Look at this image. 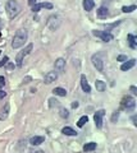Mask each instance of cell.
<instances>
[{
	"mask_svg": "<svg viewBox=\"0 0 137 153\" xmlns=\"http://www.w3.org/2000/svg\"><path fill=\"white\" fill-rule=\"evenodd\" d=\"M53 93H54L55 96H60V97H65V96H67V91H65L64 88H60V87L54 88V89H53Z\"/></svg>",
	"mask_w": 137,
	"mask_h": 153,
	"instance_id": "44dd1931",
	"label": "cell"
},
{
	"mask_svg": "<svg viewBox=\"0 0 137 153\" xmlns=\"http://www.w3.org/2000/svg\"><path fill=\"white\" fill-rule=\"evenodd\" d=\"M54 66H55V70H58V72L63 73L64 69H65V60H64L63 58L57 59V60H55V64H54Z\"/></svg>",
	"mask_w": 137,
	"mask_h": 153,
	"instance_id": "8fae6325",
	"label": "cell"
},
{
	"mask_svg": "<svg viewBox=\"0 0 137 153\" xmlns=\"http://www.w3.org/2000/svg\"><path fill=\"white\" fill-rule=\"evenodd\" d=\"M118 116H119V112H118V111H115V112H114V115H113V117H111V121H115V120L118 119Z\"/></svg>",
	"mask_w": 137,
	"mask_h": 153,
	"instance_id": "f1b7e54d",
	"label": "cell"
},
{
	"mask_svg": "<svg viewBox=\"0 0 137 153\" xmlns=\"http://www.w3.org/2000/svg\"><path fill=\"white\" fill-rule=\"evenodd\" d=\"M5 96H7V93L3 91V89H0V100H3V98H4Z\"/></svg>",
	"mask_w": 137,
	"mask_h": 153,
	"instance_id": "4dcf8cb0",
	"label": "cell"
},
{
	"mask_svg": "<svg viewBox=\"0 0 137 153\" xmlns=\"http://www.w3.org/2000/svg\"><path fill=\"white\" fill-rule=\"evenodd\" d=\"M13 68H14V64H9L8 65V69H13Z\"/></svg>",
	"mask_w": 137,
	"mask_h": 153,
	"instance_id": "8d00e7d4",
	"label": "cell"
},
{
	"mask_svg": "<svg viewBox=\"0 0 137 153\" xmlns=\"http://www.w3.org/2000/svg\"><path fill=\"white\" fill-rule=\"evenodd\" d=\"M9 111H10V105L7 103L4 106V108L1 110V112H0V120H5L8 117V115H9Z\"/></svg>",
	"mask_w": 137,
	"mask_h": 153,
	"instance_id": "5bb4252c",
	"label": "cell"
},
{
	"mask_svg": "<svg viewBox=\"0 0 137 153\" xmlns=\"http://www.w3.org/2000/svg\"><path fill=\"white\" fill-rule=\"evenodd\" d=\"M61 133H63L64 135H69V137H74V135H77L76 130H73V129H72V128H69V126L63 128V129H61Z\"/></svg>",
	"mask_w": 137,
	"mask_h": 153,
	"instance_id": "2e32d148",
	"label": "cell"
},
{
	"mask_svg": "<svg viewBox=\"0 0 137 153\" xmlns=\"http://www.w3.org/2000/svg\"><path fill=\"white\" fill-rule=\"evenodd\" d=\"M77 107H78V102H77V101H74V102L72 103V108H77Z\"/></svg>",
	"mask_w": 137,
	"mask_h": 153,
	"instance_id": "d6a6232c",
	"label": "cell"
},
{
	"mask_svg": "<svg viewBox=\"0 0 137 153\" xmlns=\"http://www.w3.org/2000/svg\"><path fill=\"white\" fill-rule=\"evenodd\" d=\"M117 60L118 61H127V56H124V55H119V56L117 58Z\"/></svg>",
	"mask_w": 137,
	"mask_h": 153,
	"instance_id": "83f0119b",
	"label": "cell"
},
{
	"mask_svg": "<svg viewBox=\"0 0 137 153\" xmlns=\"http://www.w3.org/2000/svg\"><path fill=\"white\" fill-rule=\"evenodd\" d=\"M60 24H61V19H60V17H58V15L49 17V19L46 22V26H47V28L50 31H57L60 27Z\"/></svg>",
	"mask_w": 137,
	"mask_h": 153,
	"instance_id": "3957f363",
	"label": "cell"
},
{
	"mask_svg": "<svg viewBox=\"0 0 137 153\" xmlns=\"http://www.w3.org/2000/svg\"><path fill=\"white\" fill-rule=\"evenodd\" d=\"M4 84H5V78L1 75V76H0V88H3V87H4Z\"/></svg>",
	"mask_w": 137,
	"mask_h": 153,
	"instance_id": "4316f807",
	"label": "cell"
},
{
	"mask_svg": "<svg viewBox=\"0 0 137 153\" xmlns=\"http://www.w3.org/2000/svg\"><path fill=\"white\" fill-rule=\"evenodd\" d=\"M49 102H50V106H54V103H55V105H58V101H57V100H54V98H50V100H49Z\"/></svg>",
	"mask_w": 137,
	"mask_h": 153,
	"instance_id": "f546056e",
	"label": "cell"
},
{
	"mask_svg": "<svg viewBox=\"0 0 137 153\" xmlns=\"http://www.w3.org/2000/svg\"><path fill=\"white\" fill-rule=\"evenodd\" d=\"M59 115H60L63 119H67V117L69 116V112H68L67 108H60V110H59Z\"/></svg>",
	"mask_w": 137,
	"mask_h": 153,
	"instance_id": "d4e9b609",
	"label": "cell"
},
{
	"mask_svg": "<svg viewBox=\"0 0 137 153\" xmlns=\"http://www.w3.org/2000/svg\"><path fill=\"white\" fill-rule=\"evenodd\" d=\"M44 142H45V138L44 137H32L30 139V143L32 145H40Z\"/></svg>",
	"mask_w": 137,
	"mask_h": 153,
	"instance_id": "9a60e30c",
	"label": "cell"
},
{
	"mask_svg": "<svg viewBox=\"0 0 137 153\" xmlns=\"http://www.w3.org/2000/svg\"><path fill=\"white\" fill-rule=\"evenodd\" d=\"M87 121H89V117H87L86 115H85V116H82V117L78 120V122H77L78 128H82V126H83V125H85V124H86Z\"/></svg>",
	"mask_w": 137,
	"mask_h": 153,
	"instance_id": "603a6c76",
	"label": "cell"
},
{
	"mask_svg": "<svg viewBox=\"0 0 137 153\" xmlns=\"http://www.w3.org/2000/svg\"><path fill=\"white\" fill-rule=\"evenodd\" d=\"M128 44L131 48H136L137 47V42H136V37L133 34H128Z\"/></svg>",
	"mask_w": 137,
	"mask_h": 153,
	"instance_id": "7402d4cb",
	"label": "cell"
},
{
	"mask_svg": "<svg viewBox=\"0 0 137 153\" xmlns=\"http://www.w3.org/2000/svg\"><path fill=\"white\" fill-rule=\"evenodd\" d=\"M94 6H95V1L94 0H83V8H85L86 12L92 10Z\"/></svg>",
	"mask_w": 137,
	"mask_h": 153,
	"instance_id": "e0dca14e",
	"label": "cell"
},
{
	"mask_svg": "<svg viewBox=\"0 0 137 153\" xmlns=\"http://www.w3.org/2000/svg\"><path fill=\"white\" fill-rule=\"evenodd\" d=\"M104 115H105V111H104V110H99V111H96V114L94 115V121H95L96 126H97L99 129L103 126V117H104Z\"/></svg>",
	"mask_w": 137,
	"mask_h": 153,
	"instance_id": "52a82bcc",
	"label": "cell"
},
{
	"mask_svg": "<svg viewBox=\"0 0 137 153\" xmlns=\"http://www.w3.org/2000/svg\"><path fill=\"white\" fill-rule=\"evenodd\" d=\"M0 54H1V50H0Z\"/></svg>",
	"mask_w": 137,
	"mask_h": 153,
	"instance_id": "f35d334b",
	"label": "cell"
},
{
	"mask_svg": "<svg viewBox=\"0 0 137 153\" xmlns=\"http://www.w3.org/2000/svg\"><path fill=\"white\" fill-rule=\"evenodd\" d=\"M122 106H123V108H126L127 111H132V110L135 108V106H136V101H135L133 97L126 96L122 100Z\"/></svg>",
	"mask_w": 137,
	"mask_h": 153,
	"instance_id": "5b68a950",
	"label": "cell"
},
{
	"mask_svg": "<svg viewBox=\"0 0 137 153\" xmlns=\"http://www.w3.org/2000/svg\"><path fill=\"white\" fill-rule=\"evenodd\" d=\"M30 80H31V76H27V78H24V79H23V83H28Z\"/></svg>",
	"mask_w": 137,
	"mask_h": 153,
	"instance_id": "836d02e7",
	"label": "cell"
},
{
	"mask_svg": "<svg viewBox=\"0 0 137 153\" xmlns=\"http://www.w3.org/2000/svg\"><path fill=\"white\" fill-rule=\"evenodd\" d=\"M32 48H33V45H32V44H28V45L26 46V47L17 55V58H15L17 66H22V61H23V59H24V56H27V55L30 54L31 51H32Z\"/></svg>",
	"mask_w": 137,
	"mask_h": 153,
	"instance_id": "277c9868",
	"label": "cell"
},
{
	"mask_svg": "<svg viewBox=\"0 0 137 153\" xmlns=\"http://www.w3.org/2000/svg\"><path fill=\"white\" fill-rule=\"evenodd\" d=\"M30 153H44L42 151H40V149H36V151H31Z\"/></svg>",
	"mask_w": 137,
	"mask_h": 153,
	"instance_id": "d590c367",
	"label": "cell"
},
{
	"mask_svg": "<svg viewBox=\"0 0 137 153\" xmlns=\"http://www.w3.org/2000/svg\"><path fill=\"white\" fill-rule=\"evenodd\" d=\"M108 15H109L108 8H105V6H100V8L97 9V17H99V18H107Z\"/></svg>",
	"mask_w": 137,
	"mask_h": 153,
	"instance_id": "ac0fdd59",
	"label": "cell"
},
{
	"mask_svg": "<svg viewBox=\"0 0 137 153\" xmlns=\"http://www.w3.org/2000/svg\"><path fill=\"white\" fill-rule=\"evenodd\" d=\"M96 149V143L95 142H90V143H86L83 145V151L85 152H92Z\"/></svg>",
	"mask_w": 137,
	"mask_h": 153,
	"instance_id": "d6986e66",
	"label": "cell"
},
{
	"mask_svg": "<svg viewBox=\"0 0 137 153\" xmlns=\"http://www.w3.org/2000/svg\"><path fill=\"white\" fill-rule=\"evenodd\" d=\"M91 61H92V64H94V66L96 68V70H99V72H103L104 70V62H103V60L97 55H94Z\"/></svg>",
	"mask_w": 137,
	"mask_h": 153,
	"instance_id": "ba28073f",
	"label": "cell"
},
{
	"mask_svg": "<svg viewBox=\"0 0 137 153\" xmlns=\"http://www.w3.org/2000/svg\"><path fill=\"white\" fill-rule=\"evenodd\" d=\"M7 62H8V56H5L3 60H0V68H1V66H4Z\"/></svg>",
	"mask_w": 137,
	"mask_h": 153,
	"instance_id": "484cf974",
	"label": "cell"
},
{
	"mask_svg": "<svg viewBox=\"0 0 137 153\" xmlns=\"http://www.w3.org/2000/svg\"><path fill=\"white\" fill-rule=\"evenodd\" d=\"M81 87H82L83 92H86V93L91 92V87H90V84L86 79V75H81Z\"/></svg>",
	"mask_w": 137,
	"mask_h": 153,
	"instance_id": "7c38bea8",
	"label": "cell"
},
{
	"mask_svg": "<svg viewBox=\"0 0 137 153\" xmlns=\"http://www.w3.org/2000/svg\"><path fill=\"white\" fill-rule=\"evenodd\" d=\"M95 36H97V37H100L103 41H105V42H109V41H111L113 40V34L111 33H109L107 31H94L92 32Z\"/></svg>",
	"mask_w": 137,
	"mask_h": 153,
	"instance_id": "8992f818",
	"label": "cell"
},
{
	"mask_svg": "<svg viewBox=\"0 0 137 153\" xmlns=\"http://www.w3.org/2000/svg\"><path fill=\"white\" fill-rule=\"evenodd\" d=\"M5 10H7V14L10 19L15 18L17 15L19 14L21 12V5L15 1V0H8L7 1V5H5Z\"/></svg>",
	"mask_w": 137,
	"mask_h": 153,
	"instance_id": "7a4b0ae2",
	"label": "cell"
},
{
	"mask_svg": "<svg viewBox=\"0 0 137 153\" xmlns=\"http://www.w3.org/2000/svg\"><path fill=\"white\" fill-rule=\"evenodd\" d=\"M131 92H132L133 94H137V88L135 86H131Z\"/></svg>",
	"mask_w": 137,
	"mask_h": 153,
	"instance_id": "1f68e13d",
	"label": "cell"
},
{
	"mask_svg": "<svg viewBox=\"0 0 137 153\" xmlns=\"http://www.w3.org/2000/svg\"><path fill=\"white\" fill-rule=\"evenodd\" d=\"M132 121H133V124L136 125L137 122H136V116H132Z\"/></svg>",
	"mask_w": 137,
	"mask_h": 153,
	"instance_id": "74e56055",
	"label": "cell"
},
{
	"mask_svg": "<svg viewBox=\"0 0 137 153\" xmlns=\"http://www.w3.org/2000/svg\"><path fill=\"white\" fill-rule=\"evenodd\" d=\"M42 8H47V9H53V4L51 3H40V4H35L33 6H32V12H39L40 9H42Z\"/></svg>",
	"mask_w": 137,
	"mask_h": 153,
	"instance_id": "30bf717a",
	"label": "cell"
},
{
	"mask_svg": "<svg viewBox=\"0 0 137 153\" xmlns=\"http://www.w3.org/2000/svg\"><path fill=\"white\" fill-rule=\"evenodd\" d=\"M0 36H1V33H0Z\"/></svg>",
	"mask_w": 137,
	"mask_h": 153,
	"instance_id": "ab89813d",
	"label": "cell"
},
{
	"mask_svg": "<svg viewBox=\"0 0 137 153\" xmlns=\"http://www.w3.org/2000/svg\"><path fill=\"white\" fill-rule=\"evenodd\" d=\"M35 3H36V0H28V4H30L31 6H33V5H35Z\"/></svg>",
	"mask_w": 137,
	"mask_h": 153,
	"instance_id": "e575fe53",
	"label": "cell"
},
{
	"mask_svg": "<svg viewBox=\"0 0 137 153\" xmlns=\"http://www.w3.org/2000/svg\"><path fill=\"white\" fill-rule=\"evenodd\" d=\"M122 10L124 13H131L133 10H136V5H129V6H123Z\"/></svg>",
	"mask_w": 137,
	"mask_h": 153,
	"instance_id": "cb8c5ba5",
	"label": "cell"
},
{
	"mask_svg": "<svg viewBox=\"0 0 137 153\" xmlns=\"http://www.w3.org/2000/svg\"><path fill=\"white\" fill-rule=\"evenodd\" d=\"M135 64H136V60H135V59H131V60H128V61H124V62L122 64V66H121V70H123V72L129 70L131 68L135 66Z\"/></svg>",
	"mask_w": 137,
	"mask_h": 153,
	"instance_id": "4fadbf2b",
	"label": "cell"
},
{
	"mask_svg": "<svg viewBox=\"0 0 137 153\" xmlns=\"http://www.w3.org/2000/svg\"><path fill=\"white\" fill-rule=\"evenodd\" d=\"M27 37H28L27 31H26V30H18L17 32H15L14 37H13V41H12V47H13L14 50H15V48L22 47V46L26 44Z\"/></svg>",
	"mask_w": 137,
	"mask_h": 153,
	"instance_id": "6da1fadb",
	"label": "cell"
},
{
	"mask_svg": "<svg viewBox=\"0 0 137 153\" xmlns=\"http://www.w3.org/2000/svg\"><path fill=\"white\" fill-rule=\"evenodd\" d=\"M57 79H58V73H57V72H49V73L45 74L44 82H45L46 84H50V83L55 82Z\"/></svg>",
	"mask_w": 137,
	"mask_h": 153,
	"instance_id": "9c48e42d",
	"label": "cell"
},
{
	"mask_svg": "<svg viewBox=\"0 0 137 153\" xmlns=\"http://www.w3.org/2000/svg\"><path fill=\"white\" fill-rule=\"evenodd\" d=\"M95 87H96V89L99 92H104L107 89V84H105L103 80H96V82H95Z\"/></svg>",
	"mask_w": 137,
	"mask_h": 153,
	"instance_id": "ffe728a7",
	"label": "cell"
}]
</instances>
